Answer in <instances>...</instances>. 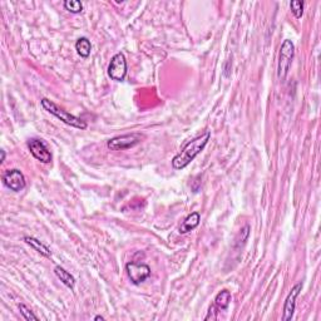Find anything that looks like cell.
<instances>
[{
	"label": "cell",
	"mask_w": 321,
	"mask_h": 321,
	"mask_svg": "<svg viewBox=\"0 0 321 321\" xmlns=\"http://www.w3.org/2000/svg\"><path fill=\"white\" fill-rule=\"evenodd\" d=\"M210 138H211V133L207 131L204 134H201L200 137H197V138L190 141L178 155L174 156L173 160H172V167L174 169H183L185 167H187L204 151V148L209 143Z\"/></svg>",
	"instance_id": "cell-1"
},
{
	"label": "cell",
	"mask_w": 321,
	"mask_h": 321,
	"mask_svg": "<svg viewBox=\"0 0 321 321\" xmlns=\"http://www.w3.org/2000/svg\"><path fill=\"white\" fill-rule=\"evenodd\" d=\"M40 103H42V107H43L47 112H49L51 114H53L54 117H56L58 119L62 120L63 123L68 124V126L70 127H74V128H79V129L87 128V123L83 119H80V118L68 113L67 110H64L63 108L59 107V106H56L53 101H51V99L43 98Z\"/></svg>",
	"instance_id": "cell-2"
},
{
	"label": "cell",
	"mask_w": 321,
	"mask_h": 321,
	"mask_svg": "<svg viewBox=\"0 0 321 321\" xmlns=\"http://www.w3.org/2000/svg\"><path fill=\"white\" fill-rule=\"evenodd\" d=\"M295 54V46L290 39L284 40V43L280 48V55H278V67L277 75L280 79H285L291 67L292 59Z\"/></svg>",
	"instance_id": "cell-3"
},
{
	"label": "cell",
	"mask_w": 321,
	"mask_h": 321,
	"mask_svg": "<svg viewBox=\"0 0 321 321\" xmlns=\"http://www.w3.org/2000/svg\"><path fill=\"white\" fill-rule=\"evenodd\" d=\"M146 137L141 133H131L123 134V136H117L110 138L107 142V147L110 151H124L128 148L134 147L142 142Z\"/></svg>",
	"instance_id": "cell-4"
},
{
	"label": "cell",
	"mask_w": 321,
	"mask_h": 321,
	"mask_svg": "<svg viewBox=\"0 0 321 321\" xmlns=\"http://www.w3.org/2000/svg\"><path fill=\"white\" fill-rule=\"evenodd\" d=\"M108 75L115 82H122L127 75V60L123 53H117L110 59L108 65Z\"/></svg>",
	"instance_id": "cell-5"
},
{
	"label": "cell",
	"mask_w": 321,
	"mask_h": 321,
	"mask_svg": "<svg viewBox=\"0 0 321 321\" xmlns=\"http://www.w3.org/2000/svg\"><path fill=\"white\" fill-rule=\"evenodd\" d=\"M126 271L128 277L131 278L132 284L139 285L147 280L151 276V268L146 264L128 263L126 265Z\"/></svg>",
	"instance_id": "cell-6"
},
{
	"label": "cell",
	"mask_w": 321,
	"mask_h": 321,
	"mask_svg": "<svg viewBox=\"0 0 321 321\" xmlns=\"http://www.w3.org/2000/svg\"><path fill=\"white\" fill-rule=\"evenodd\" d=\"M3 182L9 190L14 191V192H20L27 186L24 174L19 169H8L3 174Z\"/></svg>",
	"instance_id": "cell-7"
},
{
	"label": "cell",
	"mask_w": 321,
	"mask_h": 321,
	"mask_svg": "<svg viewBox=\"0 0 321 321\" xmlns=\"http://www.w3.org/2000/svg\"><path fill=\"white\" fill-rule=\"evenodd\" d=\"M30 153L34 156V158H37L38 160H40L42 163H51L52 162V153L48 150L43 141L40 139H30L28 143Z\"/></svg>",
	"instance_id": "cell-8"
},
{
	"label": "cell",
	"mask_w": 321,
	"mask_h": 321,
	"mask_svg": "<svg viewBox=\"0 0 321 321\" xmlns=\"http://www.w3.org/2000/svg\"><path fill=\"white\" fill-rule=\"evenodd\" d=\"M301 289H303V282H297L287 295L284 305V315H282V320L284 321H290L294 316L295 308H296V297L300 295Z\"/></svg>",
	"instance_id": "cell-9"
},
{
	"label": "cell",
	"mask_w": 321,
	"mask_h": 321,
	"mask_svg": "<svg viewBox=\"0 0 321 321\" xmlns=\"http://www.w3.org/2000/svg\"><path fill=\"white\" fill-rule=\"evenodd\" d=\"M231 301V294L227 290H222L221 292H218L214 299V304L212 308H210V313H217L216 310L223 311L228 308Z\"/></svg>",
	"instance_id": "cell-10"
},
{
	"label": "cell",
	"mask_w": 321,
	"mask_h": 321,
	"mask_svg": "<svg viewBox=\"0 0 321 321\" xmlns=\"http://www.w3.org/2000/svg\"><path fill=\"white\" fill-rule=\"evenodd\" d=\"M201 221V216L198 212H192L191 214H188L187 217L185 218V221L182 222L181 227H179V233H187L190 231L195 230L198 225H200Z\"/></svg>",
	"instance_id": "cell-11"
},
{
	"label": "cell",
	"mask_w": 321,
	"mask_h": 321,
	"mask_svg": "<svg viewBox=\"0 0 321 321\" xmlns=\"http://www.w3.org/2000/svg\"><path fill=\"white\" fill-rule=\"evenodd\" d=\"M54 273H55L56 277L62 281L65 286L69 287L70 290L74 289V285H75L74 276H73L70 272H68L65 268H60V266H55V268H54Z\"/></svg>",
	"instance_id": "cell-12"
},
{
	"label": "cell",
	"mask_w": 321,
	"mask_h": 321,
	"mask_svg": "<svg viewBox=\"0 0 321 321\" xmlns=\"http://www.w3.org/2000/svg\"><path fill=\"white\" fill-rule=\"evenodd\" d=\"M24 241L27 242L28 245H29L30 247H32V249H34L35 251H38L39 254L43 255V256H46V257L52 256V251L49 250V247L46 246L43 242H40V241L37 240L35 237H32V236H25Z\"/></svg>",
	"instance_id": "cell-13"
},
{
	"label": "cell",
	"mask_w": 321,
	"mask_h": 321,
	"mask_svg": "<svg viewBox=\"0 0 321 321\" xmlns=\"http://www.w3.org/2000/svg\"><path fill=\"white\" fill-rule=\"evenodd\" d=\"M75 49H77L78 54H79L82 58H88L92 51L91 40L86 37L79 38V39L77 40V43H75Z\"/></svg>",
	"instance_id": "cell-14"
},
{
	"label": "cell",
	"mask_w": 321,
	"mask_h": 321,
	"mask_svg": "<svg viewBox=\"0 0 321 321\" xmlns=\"http://www.w3.org/2000/svg\"><path fill=\"white\" fill-rule=\"evenodd\" d=\"M63 5H64V8L68 11H70L73 14H78L83 10V4L78 1V0H65Z\"/></svg>",
	"instance_id": "cell-15"
},
{
	"label": "cell",
	"mask_w": 321,
	"mask_h": 321,
	"mask_svg": "<svg viewBox=\"0 0 321 321\" xmlns=\"http://www.w3.org/2000/svg\"><path fill=\"white\" fill-rule=\"evenodd\" d=\"M290 8H291L292 13L296 16L297 19L301 18L304 14V1H300V0H292L290 3Z\"/></svg>",
	"instance_id": "cell-16"
},
{
	"label": "cell",
	"mask_w": 321,
	"mask_h": 321,
	"mask_svg": "<svg viewBox=\"0 0 321 321\" xmlns=\"http://www.w3.org/2000/svg\"><path fill=\"white\" fill-rule=\"evenodd\" d=\"M19 310H20V314H22L23 318H24L25 320H28V321H30V320L37 321L38 320V316H35L34 314H33L32 311H30L29 309L24 305V304H20V305H19Z\"/></svg>",
	"instance_id": "cell-17"
},
{
	"label": "cell",
	"mask_w": 321,
	"mask_h": 321,
	"mask_svg": "<svg viewBox=\"0 0 321 321\" xmlns=\"http://www.w3.org/2000/svg\"><path fill=\"white\" fill-rule=\"evenodd\" d=\"M0 153H1V158H0V163H3L4 160H5V151H0Z\"/></svg>",
	"instance_id": "cell-18"
},
{
	"label": "cell",
	"mask_w": 321,
	"mask_h": 321,
	"mask_svg": "<svg viewBox=\"0 0 321 321\" xmlns=\"http://www.w3.org/2000/svg\"><path fill=\"white\" fill-rule=\"evenodd\" d=\"M94 320H97V321H98V320H105V318H103V316H101V315H97L96 318H94Z\"/></svg>",
	"instance_id": "cell-19"
}]
</instances>
